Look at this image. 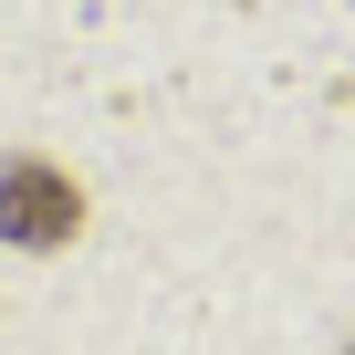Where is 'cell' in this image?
<instances>
[{"instance_id": "6da1fadb", "label": "cell", "mask_w": 355, "mask_h": 355, "mask_svg": "<svg viewBox=\"0 0 355 355\" xmlns=\"http://www.w3.org/2000/svg\"><path fill=\"white\" fill-rule=\"evenodd\" d=\"M0 230H11L21 251H53V241L84 230V189L53 157H11V167H0Z\"/></svg>"}]
</instances>
